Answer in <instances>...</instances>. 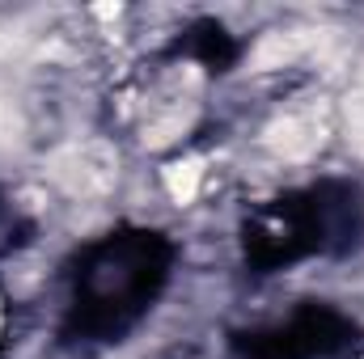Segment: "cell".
<instances>
[{
    "label": "cell",
    "mask_w": 364,
    "mask_h": 359,
    "mask_svg": "<svg viewBox=\"0 0 364 359\" xmlns=\"http://www.w3.org/2000/svg\"><path fill=\"white\" fill-rule=\"evenodd\" d=\"M199 161H182V165H170V174H166V182H170V194L178 199V203H191L195 199V190H199Z\"/></svg>",
    "instance_id": "1"
}]
</instances>
